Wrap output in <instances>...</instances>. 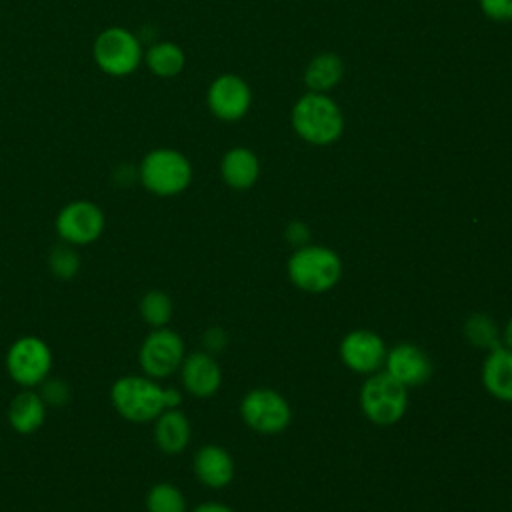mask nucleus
<instances>
[{"instance_id":"obj_30","label":"nucleus","mask_w":512,"mask_h":512,"mask_svg":"<svg viewBox=\"0 0 512 512\" xmlns=\"http://www.w3.org/2000/svg\"><path fill=\"white\" fill-rule=\"evenodd\" d=\"M164 404H166V410L168 408H178L182 404V392L176 390V388H164Z\"/></svg>"},{"instance_id":"obj_11","label":"nucleus","mask_w":512,"mask_h":512,"mask_svg":"<svg viewBox=\"0 0 512 512\" xmlns=\"http://www.w3.org/2000/svg\"><path fill=\"white\" fill-rule=\"evenodd\" d=\"M206 104L212 116L222 122L242 120L252 106L250 84L232 72L216 76L206 90Z\"/></svg>"},{"instance_id":"obj_24","label":"nucleus","mask_w":512,"mask_h":512,"mask_svg":"<svg viewBox=\"0 0 512 512\" xmlns=\"http://www.w3.org/2000/svg\"><path fill=\"white\" fill-rule=\"evenodd\" d=\"M464 336L466 340L476 346V348H484V350H494L498 346H502V336L500 330L496 326V322L486 316V314H472L466 324H464Z\"/></svg>"},{"instance_id":"obj_3","label":"nucleus","mask_w":512,"mask_h":512,"mask_svg":"<svg viewBox=\"0 0 512 512\" xmlns=\"http://www.w3.org/2000/svg\"><path fill=\"white\" fill-rule=\"evenodd\" d=\"M290 280L312 294L334 288L342 276L340 256L326 246L306 244L296 248L288 260Z\"/></svg>"},{"instance_id":"obj_27","label":"nucleus","mask_w":512,"mask_h":512,"mask_svg":"<svg viewBox=\"0 0 512 512\" xmlns=\"http://www.w3.org/2000/svg\"><path fill=\"white\" fill-rule=\"evenodd\" d=\"M482 14L494 22H512V0H478Z\"/></svg>"},{"instance_id":"obj_19","label":"nucleus","mask_w":512,"mask_h":512,"mask_svg":"<svg viewBox=\"0 0 512 512\" xmlns=\"http://www.w3.org/2000/svg\"><path fill=\"white\" fill-rule=\"evenodd\" d=\"M482 384L498 400L512 402V348L498 346L482 364Z\"/></svg>"},{"instance_id":"obj_10","label":"nucleus","mask_w":512,"mask_h":512,"mask_svg":"<svg viewBox=\"0 0 512 512\" xmlns=\"http://www.w3.org/2000/svg\"><path fill=\"white\" fill-rule=\"evenodd\" d=\"M106 220L100 206L90 200L68 202L56 216L54 228L60 242L74 248L96 242L104 232Z\"/></svg>"},{"instance_id":"obj_31","label":"nucleus","mask_w":512,"mask_h":512,"mask_svg":"<svg viewBox=\"0 0 512 512\" xmlns=\"http://www.w3.org/2000/svg\"><path fill=\"white\" fill-rule=\"evenodd\" d=\"M192 512H234V510L222 502H202Z\"/></svg>"},{"instance_id":"obj_4","label":"nucleus","mask_w":512,"mask_h":512,"mask_svg":"<svg viewBox=\"0 0 512 512\" xmlns=\"http://www.w3.org/2000/svg\"><path fill=\"white\" fill-rule=\"evenodd\" d=\"M142 186L156 196H176L192 182L190 160L174 148L150 150L138 168Z\"/></svg>"},{"instance_id":"obj_29","label":"nucleus","mask_w":512,"mask_h":512,"mask_svg":"<svg viewBox=\"0 0 512 512\" xmlns=\"http://www.w3.org/2000/svg\"><path fill=\"white\" fill-rule=\"evenodd\" d=\"M284 238L294 248H302V246H306L310 242V228L304 222H300V220H292L286 226V230H284Z\"/></svg>"},{"instance_id":"obj_1","label":"nucleus","mask_w":512,"mask_h":512,"mask_svg":"<svg viewBox=\"0 0 512 512\" xmlns=\"http://www.w3.org/2000/svg\"><path fill=\"white\" fill-rule=\"evenodd\" d=\"M294 134L312 146H330L344 134V112L324 92H304L290 110Z\"/></svg>"},{"instance_id":"obj_18","label":"nucleus","mask_w":512,"mask_h":512,"mask_svg":"<svg viewBox=\"0 0 512 512\" xmlns=\"http://www.w3.org/2000/svg\"><path fill=\"white\" fill-rule=\"evenodd\" d=\"M220 176L232 190H248L260 176V160L246 146H234L220 160Z\"/></svg>"},{"instance_id":"obj_32","label":"nucleus","mask_w":512,"mask_h":512,"mask_svg":"<svg viewBox=\"0 0 512 512\" xmlns=\"http://www.w3.org/2000/svg\"><path fill=\"white\" fill-rule=\"evenodd\" d=\"M502 342H504L506 348H512V318L508 320V324H506V328L502 332Z\"/></svg>"},{"instance_id":"obj_5","label":"nucleus","mask_w":512,"mask_h":512,"mask_svg":"<svg viewBox=\"0 0 512 512\" xmlns=\"http://www.w3.org/2000/svg\"><path fill=\"white\" fill-rule=\"evenodd\" d=\"M360 408L376 426L396 424L408 408V388L386 370L370 374L360 390Z\"/></svg>"},{"instance_id":"obj_2","label":"nucleus","mask_w":512,"mask_h":512,"mask_svg":"<svg viewBox=\"0 0 512 512\" xmlns=\"http://www.w3.org/2000/svg\"><path fill=\"white\" fill-rule=\"evenodd\" d=\"M114 410L132 424L154 422L164 410V386L146 374H126L110 386Z\"/></svg>"},{"instance_id":"obj_7","label":"nucleus","mask_w":512,"mask_h":512,"mask_svg":"<svg viewBox=\"0 0 512 512\" xmlns=\"http://www.w3.org/2000/svg\"><path fill=\"white\" fill-rule=\"evenodd\" d=\"M98 68L110 76H126L142 62V46L138 38L120 26L102 30L92 48Z\"/></svg>"},{"instance_id":"obj_6","label":"nucleus","mask_w":512,"mask_h":512,"mask_svg":"<svg viewBox=\"0 0 512 512\" xmlns=\"http://www.w3.org/2000/svg\"><path fill=\"white\" fill-rule=\"evenodd\" d=\"M54 356L40 336H20L6 350V372L20 388H38L52 372Z\"/></svg>"},{"instance_id":"obj_17","label":"nucleus","mask_w":512,"mask_h":512,"mask_svg":"<svg viewBox=\"0 0 512 512\" xmlns=\"http://www.w3.org/2000/svg\"><path fill=\"white\" fill-rule=\"evenodd\" d=\"M48 406L36 388H22L8 404V424L18 434H34L42 428Z\"/></svg>"},{"instance_id":"obj_25","label":"nucleus","mask_w":512,"mask_h":512,"mask_svg":"<svg viewBox=\"0 0 512 512\" xmlns=\"http://www.w3.org/2000/svg\"><path fill=\"white\" fill-rule=\"evenodd\" d=\"M82 266V258L74 246L60 242L48 254V268L58 280H72Z\"/></svg>"},{"instance_id":"obj_28","label":"nucleus","mask_w":512,"mask_h":512,"mask_svg":"<svg viewBox=\"0 0 512 512\" xmlns=\"http://www.w3.org/2000/svg\"><path fill=\"white\" fill-rule=\"evenodd\" d=\"M202 344H204V350L210 352V354L222 352L226 348V344H228V334L220 326H210L202 334Z\"/></svg>"},{"instance_id":"obj_8","label":"nucleus","mask_w":512,"mask_h":512,"mask_svg":"<svg viewBox=\"0 0 512 512\" xmlns=\"http://www.w3.org/2000/svg\"><path fill=\"white\" fill-rule=\"evenodd\" d=\"M186 356L184 340L178 332L170 328H152V332L142 340L138 348V366L142 374L164 380L180 370Z\"/></svg>"},{"instance_id":"obj_23","label":"nucleus","mask_w":512,"mask_h":512,"mask_svg":"<svg viewBox=\"0 0 512 512\" xmlns=\"http://www.w3.org/2000/svg\"><path fill=\"white\" fill-rule=\"evenodd\" d=\"M138 312L150 328H164L172 320L174 304L164 290H148L138 302Z\"/></svg>"},{"instance_id":"obj_9","label":"nucleus","mask_w":512,"mask_h":512,"mask_svg":"<svg viewBox=\"0 0 512 512\" xmlns=\"http://www.w3.org/2000/svg\"><path fill=\"white\" fill-rule=\"evenodd\" d=\"M244 424L262 434L282 432L292 418L286 398L272 388H254L240 402Z\"/></svg>"},{"instance_id":"obj_22","label":"nucleus","mask_w":512,"mask_h":512,"mask_svg":"<svg viewBox=\"0 0 512 512\" xmlns=\"http://www.w3.org/2000/svg\"><path fill=\"white\" fill-rule=\"evenodd\" d=\"M146 512H188L186 496L172 482H156L144 498Z\"/></svg>"},{"instance_id":"obj_26","label":"nucleus","mask_w":512,"mask_h":512,"mask_svg":"<svg viewBox=\"0 0 512 512\" xmlns=\"http://www.w3.org/2000/svg\"><path fill=\"white\" fill-rule=\"evenodd\" d=\"M38 394L42 396L44 404L48 408H64L70 402L72 390L70 384L62 378H52L48 376L40 386H38Z\"/></svg>"},{"instance_id":"obj_14","label":"nucleus","mask_w":512,"mask_h":512,"mask_svg":"<svg viewBox=\"0 0 512 512\" xmlns=\"http://www.w3.org/2000/svg\"><path fill=\"white\" fill-rule=\"evenodd\" d=\"M384 368L394 380H398L406 388L420 386L432 376V362L428 354L416 344L408 342H400L386 352Z\"/></svg>"},{"instance_id":"obj_13","label":"nucleus","mask_w":512,"mask_h":512,"mask_svg":"<svg viewBox=\"0 0 512 512\" xmlns=\"http://www.w3.org/2000/svg\"><path fill=\"white\" fill-rule=\"evenodd\" d=\"M178 372L184 390L194 398H210L222 384L220 364L206 350L186 354Z\"/></svg>"},{"instance_id":"obj_20","label":"nucleus","mask_w":512,"mask_h":512,"mask_svg":"<svg viewBox=\"0 0 512 512\" xmlns=\"http://www.w3.org/2000/svg\"><path fill=\"white\" fill-rule=\"evenodd\" d=\"M344 78V60L336 52L316 54L304 68V84L310 92L328 94Z\"/></svg>"},{"instance_id":"obj_21","label":"nucleus","mask_w":512,"mask_h":512,"mask_svg":"<svg viewBox=\"0 0 512 512\" xmlns=\"http://www.w3.org/2000/svg\"><path fill=\"white\" fill-rule=\"evenodd\" d=\"M146 66L160 78H174L184 70V50L174 42H156L144 54Z\"/></svg>"},{"instance_id":"obj_12","label":"nucleus","mask_w":512,"mask_h":512,"mask_svg":"<svg viewBox=\"0 0 512 512\" xmlns=\"http://www.w3.org/2000/svg\"><path fill=\"white\" fill-rule=\"evenodd\" d=\"M386 344L372 330H352L340 342L342 362L356 374H374L384 366Z\"/></svg>"},{"instance_id":"obj_16","label":"nucleus","mask_w":512,"mask_h":512,"mask_svg":"<svg viewBox=\"0 0 512 512\" xmlns=\"http://www.w3.org/2000/svg\"><path fill=\"white\" fill-rule=\"evenodd\" d=\"M152 424H154L152 428L154 444L162 454L176 456L184 452L186 446L190 444L192 428H190L188 416L182 410L168 408Z\"/></svg>"},{"instance_id":"obj_15","label":"nucleus","mask_w":512,"mask_h":512,"mask_svg":"<svg viewBox=\"0 0 512 512\" xmlns=\"http://www.w3.org/2000/svg\"><path fill=\"white\" fill-rule=\"evenodd\" d=\"M192 468L196 478L208 488H224L234 478V460L230 452L218 444H206L196 450Z\"/></svg>"}]
</instances>
